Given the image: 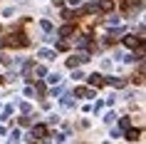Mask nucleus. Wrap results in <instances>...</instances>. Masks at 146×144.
I'll return each instance as SVG.
<instances>
[{"label": "nucleus", "mask_w": 146, "mask_h": 144, "mask_svg": "<svg viewBox=\"0 0 146 144\" xmlns=\"http://www.w3.org/2000/svg\"><path fill=\"white\" fill-rule=\"evenodd\" d=\"M8 45H13V47H25V45H27V38H25L23 32L10 35V38H8Z\"/></svg>", "instance_id": "nucleus-1"}, {"label": "nucleus", "mask_w": 146, "mask_h": 144, "mask_svg": "<svg viewBox=\"0 0 146 144\" xmlns=\"http://www.w3.org/2000/svg\"><path fill=\"white\" fill-rule=\"evenodd\" d=\"M47 137V127L45 124H32V139H42Z\"/></svg>", "instance_id": "nucleus-2"}, {"label": "nucleus", "mask_w": 146, "mask_h": 144, "mask_svg": "<svg viewBox=\"0 0 146 144\" xmlns=\"http://www.w3.org/2000/svg\"><path fill=\"white\" fill-rule=\"evenodd\" d=\"M141 40H144V38H134V35H126V38H124V45H126V47H139V45H141Z\"/></svg>", "instance_id": "nucleus-3"}, {"label": "nucleus", "mask_w": 146, "mask_h": 144, "mask_svg": "<svg viewBox=\"0 0 146 144\" xmlns=\"http://www.w3.org/2000/svg\"><path fill=\"white\" fill-rule=\"evenodd\" d=\"M74 94H77V97H84V99H92V97H94V92L87 90V87H77V90H74Z\"/></svg>", "instance_id": "nucleus-4"}, {"label": "nucleus", "mask_w": 146, "mask_h": 144, "mask_svg": "<svg viewBox=\"0 0 146 144\" xmlns=\"http://www.w3.org/2000/svg\"><path fill=\"white\" fill-rule=\"evenodd\" d=\"M87 80H89V84H92V87H102V84H104V80H102V75H97V72H94V75H89Z\"/></svg>", "instance_id": "nucleus-5"}, {"label": "nucleus", "mask_w": 146, "mask_h": 144, "mask_svg": "<svg viewBox=\"0 0 146 144\" xmlns=\"http://www.w3.org/2000/svg\"><path fill=\"white\" fill-rule=\"evenodd\" d=\"M111 8H114V0H99V5L94 10H111Z\"/></svg>", "instance_id": "nucleus-6"}, {"label": "nucleus", "mask_w": 146, "mask_h": 144, "mask_svg": "<svg viewBox=\"0 0 146 144\" xmlns=\"http://www.w3.org/2000/svg\"><path fill=\"white\" fill-rule=\"evenodd\" d=\"M72 32H74V27H72V25H62V27H60V35H62V38H69Z\"/></svg>", "instance_id": "nucleus-7"}, {"label": "nucleus", "mask_w": 146, "mask_h": 144, "mask_svg": "<svg viewBox=\"0 0 146 144\" xmlns=\"http://www.w3.org/2000/svg\"><path fill=\"white\" fill-rule=\"evenodd\" d=\"M60 102H62V107H64V109H72V107H74V99L69 97V94H67V97H62Z\"/></svg>", "instance_id": "nucleus-8"}, {"label": "nucleus", "mask_w": 146, "mask_h": 144, "mask_svg": "<svg viewBox=\"0 0 146 144\" xmlns=\"http://www.w3.org/2000/svg\"><path fill=\"white\" fill-rule=\"evenodd\" d=\"M40 57L42 60H54V50H40Z\"/></svg>", "instance_id": "nucleus-9"}, {"label": "nucleus", "mask_w": 146, "mask_h": 144, "mask_svg": "<svg viewBox=\"0 0 146 144\" xmlns=\"http://www.w3.org/2000/svg\"><path fill=\"white\" fill-rule=\"evenodd\" d=\"M139 134H141V129H129V132H126V139L134 142V139H139Z\"/></svg>", "instance_id": "nucleus-10"}, {"label": "nucleus", "mask_w": 146, "mask_h": 144, "mask_svg": "<svg viewBox=\"0 0 146 144\" xmlns=\"http://www.w3.org/2000/svg\"><path fill=\"white\" fill-rule=\"evenodd\" d=\"M20 137H23V134H20V129H13V132H10V144H17V142H20Z\"/></svg>", "instance_id": "nucleus-11"}, {"label": "nucleus", "mask_w": 146, "mask_h": 144, "mask_svg": "<svg viewBox=\"0 0 146 144\" xmlns=\"http://www.w3.org/2000/svg\"><path fill=\"white\" fill-rule=\"evenodd\" d=\"M40 27L45 32H52V23H50V20H40Z\"/></svg>", "instance_id": "nucleus-12"}, {"label": "nucleus", "mask_w": 146, "mask_h": 144, "mask_svg": "<svg viewBox=\"0 0 146 144\" xmlns=\"http://www.w3.org/2000/svg\"><path fill=\"white\" fill-rule=\"evenodd\" d=\"M10 114H13V104H8L3 109V117H0V119H10Z\"/></svg>", "instance_id": "nucleus-13"}, {"label": "nucleus", "mask_w": 146, "mask_h": 144, "mask_svg": "<svg viewBox=\"0 0 146 144\" xmlns=\"http://www.w3.org/2000/svg\"><path fill=\"white\" fill-rule=\"evenodd\" d=\"M131 127V122L126 119V117H121V119H119V129H129Z\"/></svg>", "instance_id": "nucleus-14"}, {"label": "nucleus", "mask_w": 146, "mask_h": 144, "mask_svg": "<svg viewBox=\"0 0 146 144\" xmlns=\"http://www.w3.org/2000/svg\"><path fill=\"white\" fill-rule=\"evenodd\" d=\"M47 82L57 84V82H60V75H57V72H52V75H47Z\"/></svg>", "instance_id": "nucleus-15"}, {"label": "nucleus", "mask_w": 146, "mask_h": 144, "mask_svg": "<svg viewBox=\"0 0 146 144\" xmlns=\"http://www.w3.org/2000/svg\"><path fill=\"white\" fill-rule=\"evenodd\" d=\"M47 122H50V124H57V122H60V117H57V114H50V117H47Z\"/></svg>", "instance_id": "nucleus-16"}, {"label": "nucleus", "mask_w": 146, "mask_h": 144, "mask_svg": "<svg viewBox=\"0 0 146 144\" xmlns=\"http://www.w3.org/2000/svg\"><path fill=\"white\" fill-rule=\"evenodd\" d=\"M107 25H109V27H114V25H119V17H109V20H107Z\"/></svg>", "instance_id": "nucleus-17"}, {"label": "nucleus", "mask_w": 146, "mask_h": 144, "mask_svg": "<svg viewBox=\"0 0 146 144\" xmlns=\"http://www.w3.org/2000/svg\"><path fill=\"white\" fill-rule=\"evenodd\" d=\"M79 3H82V0H69V5H72V8H74V5H79Z\"/></svg>", "instance_id": "nucleus-18"}, {"label": "nucleus", "mask_w": 146, "mask_h": 144, "mask_svg": "<svg viewBox=\"0 0 146 144\" xmlns=\"http://www.w3.org/2000/svg\"><path fill=\"white\" fill-rule=\"evenodd\" d=\"M0 45H3V40H0Z\"/></svg>", "instance_id": "nucleus-19"}]
</instances>
